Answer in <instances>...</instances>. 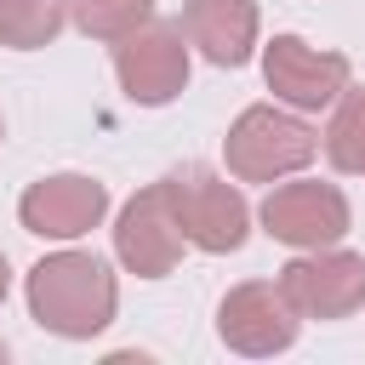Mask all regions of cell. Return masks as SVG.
Here are the masks:
<instances>
[{
	"label": "cell",
	"mask_w": 365,
	"mask_h": 365,
	"mask_svg": "<svg viewBox=\"0 0 365 365\" xmlns=\"http://www.w3.org/2000/svg\"><path fill=\"white\" fill-rule=\"evenodd\" d=\"M29 297V319L63 342H91L114 325L120 314V285L114 268L97 251H51L29 268L23 279Z\"/></svg>",
	"instance_id": "1"
},
{
	"label": "cell",
	"mask_w": 365,
	"mask_h": 365,
	"mask_svg": "<svg viewBox=\"0 0 365 365\" xmlns=\"http://www.w3.org/2000/svg\"><path fill=\"white\" fill-rule=\"evenodd\" d=\"M314 154H319V131H314L297 108H279V103H251V108L228 125V137H222L228 177H240V182L297 177Z\"/></svg>",
	"instance_id": "2"
},
{
	"label": "cell",
	"mask_w": 365,
	"mask_h": 365,
	"mask_svg": "<svg viewBox=\"0 0 365 365\" xmlns=\"http://www.w3.org/2000/svg\"><path fill=\"white\" fill-rule=\"evenodd\" d=\"M171 182V205H177V222H182V240L194 251H211V257H228L251 240V205L245 194L211 171V165H177L165 171Z\"/></svg>",
	"instance_id": "3"
},
{
	"label": "cell",
	"mask_w": 365,
	"mask_h": 365,
	"mask_svg": "<svg viewBox=\"0 0 365 365\" xmlns=\"http://www.w3.org/2000/svg\"><path fill=\"white\" fill-rule=\"evenodd\" d=\"M108 51H114V80L137 108H165L188 91V34H182V23L148 17L143 29L120 34Z\"/></svg>",
	"instance_id": "4"
},
{
	"label": "cell",
	"mask_w": 365,
	"mask_h": 365,
	"mask_svg": "<svg viewBox=\"0 0 365 365\" xmlns=\"http://www.w3.org/2000/svg\"><path fill=\"white\" fill-rule=\"evenodd\" d=\"M257 222H262L268 240H279L291 251H319V245H336L354 228V211H348V194L336 182L291 177V182H268Z\"/></svg>",
	"instance_id": "5"
},
{
	"label": "cell",
	"mask_w": 365,
	"mask_h": 365,
	"mask_svg": "<svg viewBox=\"0 0 365 365\" xmlns=\"http://www.w3.org/2000/svg\"><path fill=\"white\" fill-rule=\"evenodd\" d=\"M182 222H177V205H171V182H148L137 188L120 217H114V257L125 274L137 279H165L177 262H182Z\"/></svg>",
	"instance_id": "6"
},
{
	"label": "cell",
	"mask_w": 365,
	"mask_h": 365,
	"mask_svg": "<svg viewBox=\"0 0 365 365\" xmlns=\"http://www.w3.org/2000/svg\"><path fill=\"white\" fill-rule=\"evenodd\" d=\"M279 291L291 297V308L302 319H348L365 308V257L359 251H297L279 268Z\"/></svg>",
	"instance_id": "7"
},
{
	"label": "cell",
	"mask_w": 365,
	"mask_h": 365,
	"mask_svg": "<svg viewBox=\"0 0 365 365\" xmlns=\"http://www.w3.org/2000/svg\"><path fill=\"white\" fill-rule=\"evenodd\" d=\"M262 80H268L274 103H285L297 114H319L348 91V57L319 51L302 34H274L262 46Z\"/></svg>",
	"instance_id": "8"
},
{
	"label": "cell",
	"mask_w": 365,
	"mask_h": 365,
	"mask_svg": "<svg viewBox=\"0 0 365 365\" xmlns=\"http://www.w3.org/2000/svg\"><path fill=\"white\" fill-rule=\"evenodd\" d=\"M297 331H302V314L291 308L279 279H245L217 302V336L245 359L285 354L297 342Z\"/></svg>",
	"instance_id": "9"
},
{
	"label": "cell",
	"mask_w": 365,
	"mask_h": 365,
	"mask_svg": "<svg viewBox=\"0 0 365 365\" xmlns=\"http://www.w3.org/2000/svg\"><path fill=\"white\" fill-rule=\"evenodd\" d=\"M103 217H108V188L86 171H51L29 182L17 200V222L40 240H86L91 228H103Z\"/></svg>",
	"instance_id": "10"
},
{
	"label": "cell",
	"mask_w": 365,
	"mask_h": 365,
	"mask_svg": "<svg viewBox=\"0 0 365 365\" xmlns=\"http://www.w3.org/2000/svg\"><path fill=\"white\" fill-rule=\"evenodd\" d=\"M182 34L188 46L217 68H245L257 57V0H182Z\"/></svg>",
	"instance_id": "11"
},
{
	"label": "cell",
	"mask_w": 365,
	"mask_h": 365,
	"mask_svg": "<svg viewBox=\"0 0 365 365\" xmlns=\"http://www.w3.org/2000/svg\"><path fill=\"white\" fill-rule=\"evenodd\" d=\"M319 148L336 171L359 177L365 171V86H348L336 103H331V120L319 131Z\"/></svg>",
	"instance_id": "12"
},
{
	"label": "cell",
	"mask_w": 365,
	"mask_h": 365,
	"mask_svg": "<svg viewBox=\"0 0 365 365\" xmlns=\"http://www.w3.org/2000/svg\"><path fill=\"white\" fill-rule=\"evenodd\" d=\"M68 0H0V46L11 51H40L63 34Z\"/></svg>",
	"instance_id": "13"
},
{
	"label": "cell",
	"mask_w": 365,
	"mask_h": 365,
	"mask_svg": "<svg viewBox=\"0 0 365 365\" xmlns=\"http://www.w3.org/2000/svg\"><path fill=\"white\" fill-rule=\"evenodd\" d=\"M154 6H160V0H68V23H74L86 40L114 46L120 34L143 29V23L154 17Z\"/></svg>",
	"instance_id": "14"
},
{
	"label": "cell",
	"mask_w": 365,
	"mask_h": 365,
	"mask_svg": "<svg viewBox=\"0 0 365 365\" xmlns=\"http://www.w3.org/2000/svg\"><path fill=\"white\" fill-rule=\"evenodd\" d=\"M6 291H11V262H6V251H0V302H6Z\"/></svg>",
	"instance_id": "15"
},
{
	"label": "cell",
	"mask_w": 365,
	"mask_h": 365,
	"mask_svg": "<svg viewBox=\"0 0 365 365\" xmlns=\"http://www.w3.org/2000/svg\"><path fill=\"white\" fill-rule=\"evenodd\" d=\"M0 143H6V120H0Z\"/></svg>",
	"instance_id": "16"
},
{
	"label": "cell",
	"mask_w": 365,
	"mask_h": 365,
	"mask_svg": "<svg viewBox=\"0 0 365 365\" xmlns=\"http://www.w3.org/2000/svg\"><path fill=\"white\" fill-rule=\"evenodd\" d=\"M0 359H6V342H0Z\"/></svg>",
	"instance_id": "17"
},
{
	"label": "cell",
	"mask_w": 365,
	"mask_h": 365,
	"mask_svg": "<svg viewBox=\"0 0 365 365\" xmlns=\"http://www.w3.org/2000/svg\"><path fill=\"white\" fill-rule=\"evenodd\" d=\"M359 177H365V171H359Z\"/></svg>",
	"instance_id": "18"
}]
</instances>
